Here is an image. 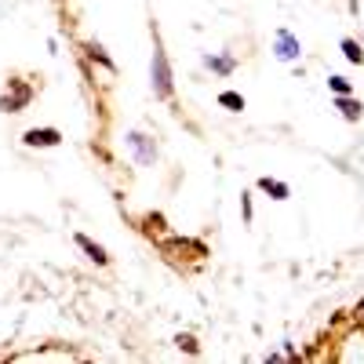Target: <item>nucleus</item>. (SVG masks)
<instances>
[{"instance_id":"10","label":"nucleus","mask_w":364,"mask_h":364,"mask_svg":"<svg viewBox=\"0 0 364 364\" xmlns=\"http://www.w3.org/2000/svg\"><path fill=\"white\" fill-rule=\"evenodd\" d=\"M339 48H343V58H346V63L364 66V48H360L353 37H343V41H339Z\"/></svg>"},{"instance_id":"13","label":"nucleus","mask_w":364,"mask_h":364,"mask_svg":"<svg viewBox=\"0 0 364 364\" xmlns=\"http://www.w3.org/2000/svg\"><path fill=\"white\" fill-rule=\"evenodd\" d=\"M175 346H178L182 353H190V357H200V346H197V339L190 336V331H178V336H175Z\"/></svg>"},{"instance_id":"4","label":"nucleus","mask_w":364,"mask_h":364,"mask_svg":"<svg viewBox=\"0 0 364 364\" xmlns=\"http://www.w3.org/2000/svg\"><path fill=\"white\" fill-rule=\"evenodd\" d=\"M29 99H33V87L22 84V80H8V95L0 99V109L4 113H18L29 106Z\"/></svg>"},{"instance_id":"5","label":"nucleus","mask_w":364,"mask_h":364,"mask_svg":"<svg viewBox=\"0 0 364 364\" xmlns=\"http://www.w3.org/2000/svg\"><path fill=\"white\" fill-rule=\"evenodd\" d=\"M58 142H63V132L58 128H29L22 135V146H29V149H51Z\"/></svg>"},{"instance_id":"8","label":"nucleus","mask_w":364,"mask_h":364,"mask_svg":"<svg viewBox=\"0 0 364 364\" xmlns=\"http://www.w3.org/2000/svg\"><path fill=\"white\" fill-rule=\"evenodd\" d=\"M200 63H204V70H211L215 77H230V73L237 70V58H233V55H211V51H208Z\"/></svg>"},{"instance_id":"12","label":"nucleus","mask_w":364,"mask_h":364,"mask_svg":"<svg viewBox=\"0 0 364 364\" xmlns=\"http://www.w3.org/2000/svg\"><path fill=\"white\" fill-rule=\"evenodd\" d=\"M328 91H331V95H353V80L343 77V73H331L328 77Z\"/></svg>"},{"instance_id":"11","label":"nucleus","mask_w":364,"mask_h":364,"mask_svg":"<svg viewBox=\"0 0 364 364\" xmlns=\"http://www.w3.org/2000/svg\"><path fill=\"white\" fill-rule=\"evenodd\" d=\"M219 106L230 109V113H240L248 102H245V95H240V91H219Z\"/></svg>"},{"instance_id":"2","label":"nucleus","mask_w":364,"mask_h":364,"mask_svg":"<svg viewBox=\"0 0 364 364\" xmlns=\"http://www.w3.org/2000/svg\"><path fill=\"white\" fill-rule=\"evenodd\" d=\"M269 51H273V58H277V63H299V58H302V41L291 33L288 26H281V29H273Z\"/></svg>"},{"instance_id":"3","label":"nucleus","mask_w":364,"mask_h":364,"mask_svg":"<svg viewBox=\"0 0 364 364\" xmlns=\"http://www.w3.org/2000/svg\"><path fill=\"white\" fill-rule=\"evenodd\" d=\"M124 146L132 149V157H135L139 168H149V164L157 161V142H154V135H146V132H139V128H132V132L124 135Z\"/></svg>"},{"instance_id":"15","label":"nucleus","mask_w":364,"mask_h":364,"mask_svg":"<svg viewBox=\"0 0 364 364\" xmlns=\"http://www.w3.org/2000/svg\"><path fill=\"white\" fill-rule=\"evenodd\" d=\"M240 215H245V223L252 226V219H255V208H252V193H240Z\"/></svg>"},{"instance_id":"1","label":"nucleus","mask_w":364,"mask_h":364,"mask_svg":"<svg viewBox=\"0 0 364 364\" xmlns=\"http://www.w3.org/2000/svg\"><path fill=\"white\" fill-rule=\"evenodd\" d=\"M149 87H154V99L168 102L175 95V73L168 63V51L161 44V33L154 29V58H149Z\"/></svg>"},{"instance_id":"6","label":"nucleus","mask_w":364,"mask_h":364,"mask_svg":"<svg viewBox=\"0 0 364 364\" xmlns=\"http://www.w3.org/2000/svg\"><path fill=\"white\" fill-rule=\"evenodd\" d=\"M331 106L339 109V117L343 120H350V124H357V120L364 117V106H360V99L357 95H336L331 99Z\"/></svg>"},{"instance_id":"7","label":"nucleus","mask_w":364,"mask_h":364,"mask_svg":"<svg viewBox=\"0 0 364 364\" xmlns=\"http://www.w3.org/2000/svg\"><path fill=\"white\" fill-rule=\"evenodd\" d=\"M73 240H77V248H80L91 262H95V266H109V252H106L102 245H95V240H91L87 233H77Z\"/></svg>"},{"instance_id":"14","label":"nucleus","mask_w":364,"mask_h":364,"mask_svg":"<svg viewBox=\"0 0 364 364\" xmlns=\"http://www.w3.org/2000/svg\"><path fill=\"white\" fill-rule=\"evenodd\" d=\"M350 157H353V168H350V171H353V175H360V178H364V142H360V146H353V149H350Z\"/></svg>"},{"instance_id":"9","label":"nucleus","mask_w":364,"mask_h":364,"mask_svg":"<svg viewBox=\"0 0 364 364\" xmlns=\"http://www.w3.org/2000/svg\"><path fill=\"white\" fill-rule=\"evenodd\" d=\"M255 186H259L269 200H288V197H291V186H288V182H281V178H269V175H262V178L255 182Z\"/></svg>"}]
</instances>
